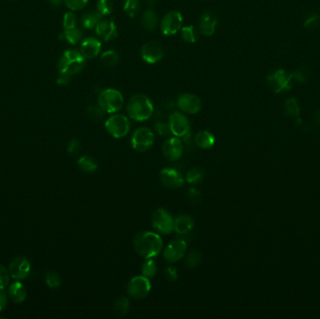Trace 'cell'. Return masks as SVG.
<instances>
[{"label": "cell", "instance_id": "cell-49", "mask_svg": "<svg viewBox=\"0 0 320 319\" xmlns=\"http://www.w3.org/2000/svg\"><path fill=\"white\" fill-rule=\"evenodd\" d=\"M7 302H8V300H7L6 295L0 291V312L6 307Z\"/></svg>", "mask_w": 320, "mask_h": 319}, {"label": "cell", "instance_id": "cell-2", "mask_svg": "<svg viewBox=\"0 0 320 319\" xmlns=\"http://www.w3.org/2000/svg\"><path fill=\"white\" fill-rule=\"evenodd\" d=\"M127 111L131 119L137 122L148 120L154 113V105L144 94H136L130 98L127 105Z\"/></svg>", "mask_w": 320, "mask_h": 319}, {"label": "cell", "instance_id": "cell-27", "mask_svg": "<svg viewBox=\"0 0 320 319\" xmlns=\"http://www.w3.org/2000/svg\"><path fill=\"white\" fill-rule=\"evenodd\" d=\"M180 31L181 36H182L183 40H185L186 42L195 43L196 41H198L199 38H200L199 30L197 29L194 26L184 27H182Z\"/></svg>", "mask_w": 320, "mask_h": 319}, {"label": "cell", "instance_id": "cell-45", "mask_svg": "<svg viewBox=\"0 0 320 319\" xmlns=\"http://www.w3.org/2000/svg\"><path fill=\"white\" fill-rule=\"evenodd\" d=\"M80 149V141L77 139H72L69 144L68 147V152L70 155H75L77 154Z\"/></svg>", "mask_w": 320, "mask_h": 319}, {"label": "cell", "instance_id": "cell-32", "mask_svg": "<svg viewBox=\"0 0 320 319\" xmlns=\"http://www.w3.org/2000/svg\"><path fill=\"white\" fill-rule=\"evenodd\" d=\"M141 272H142V275H144L148 278L154 277L158 272V265H157L156 261L152 259H146V260L142 264Z\"/></svg>", "mask_w": 320, "mask_h": 319}, {"label": "cell", "instance_id": "cell-24", "mask_svg": "<svg viewBox=\"0 0 320 319\" xmlns=\"http://www.w3.org/2000/svg\"><path fill=\"white\" fill-rule=\"evenodd\" d=\"M102 19V15L98 10H87L81 16V25L85 29H93Z\"/></svg>", "mask_w": 320, "mask_h": 319}, {"label": "cell", "instance_id": "cell-16", "mask_svg": "<svg viewBox=\"0 0 320 319\" xmlns=\"http://www.w3.org/2000/svg\"><path fill=\"white\" fill-rule=\"evenodd\" d=\"M160 182L168 188H180L184 185V178L179 171L171 168H165L160 171Z\"/></svg>", "mask_w": 320, "mask_h": 319}, {"label": "cell", "instance_id": "cell-10", "mask_svg": "<svg viewBox=\"0 0 320 319\" xmlns=\"http://www.w3.org/2000/svg\"><path fill=\"white\" fill-rule=\"evenodd\" d=\"M292 73L290 74L284 70H278L270 74L267 78L269 85L274 93H282L292 87Z\"/></svg>", "mask_w": 320, "mask_h": 319}, {"label": "cell", "instance_id": "cell-40", "mask_svg": "<svg viewBox=\"0 0 320 319\" xmlns=\"http://www.w3.org/2000/svg\"><path fill=\"white\" fill-rule=\"evenodd\" d=\"M66 6L72 11L84 9L88 3V0H64Z\"/></svg>", "mask_w": 320, "mask_h": 319}, {"label": "cell", "instance_id": "cell-38", "mask_svg": "<svg viewBox=\"0 0 320 319\" xmlns=\"http://www.w3.org/2000/svg\"><path fill=\"white\" fill-rule=\"evenodd\" d=\"M200 260H201V254L199 251L193 250L187 255L186 259V265L187 266V268L193 269L200 264Z\"/></svg>", "mask_w": 320, "mask_h": 319}, {"label": "cell", "instance_id": "cell-34", "mask_svg": "<svg viewBox=\"0 0 320 319\" xmlns=\"http://www.w3.org/2000/svg\"><path fill=\"white\" fill-rule=\"evenodd\" d=\"M130 309V300L125 297H119L114 302V310L117 315L124 317Z\"/></svg>", "mask_w": 320, "mask_h": 319}, {"label": "cell", "instance_id": "cell-7", "mask_svg": "<svg viewBox=\"0 0 320 319\" xmlns=\"http://www.w3.org/2000/svg\"><path fill=\"white\" fill-rule=\"evenodd\" d=\"M151 291V282L144 275L135 276L130 280L127 287V292L131 298L142 299L146 298Z\"/></svg>", "mask_w": 320, "mask_h": 319}, {"label": "cell", "instance_id": "cell-39", "mask_svg": "<svg viewBox=\"0 0 320 319\" xmlns=\"http://www.w3.org/2000/svg\"><path fill=\"white\" fill-rule=\"evenodd\" d=\"M77 16L74 12L69 11L65 13L63 17V27L64 29H72L77 27Z\"/></svg>", "mask_w": 320, "mask_h": 319}, {"label": "cell", "instance_id": "cell-13", "mask_svg": "<svg viewBox=\"0 0 320 319\" xmlns=\"http://www.w3.org/2000/svg\"><path fill=\"white\" fill-rule=\"evenodd\" d=\"M176 104L183 112L188 114L198 113L202 107V102L200 98L190 93H184L180 95L177 99Z\"/></svg>", "mask_w": 320, "mask_h": 319}, {"label": "cell", "instance_id": "cell-37", "mask_svg": "<svg viewBox=\"0 0 320 319\" xmlns=\"http://www.w3.org/2000/svg\"><path fill=\"white\" fill-rule=\"evenodd\" d=\"M45 281L47 286L51 289H57L61 285V278L59 274L53 270H50L46 273Z\"/></svg>", "mask_w": 320, "mask_h": 319}, {"label": "cell", "instance_id": "cell-28", "mask_svg": "<svg viewBox=\"0 0 320 319\" xmlns=\"http://www.w3.org/2000/svg\"><path fill=\"white\" fill-rule=\"evenodd\" d=\"M100 60L102 61V63L105 66H107L109 68H113L118 65V63L120 61V57L116 51L109 50L104 52L100 55Z\"/></svg>", "mask_w": 320, "mask_h": 319}, {"label": "cell", "instance_id": "cell-51", "mask_svg": "<svg viewBox=\"0 0 320 319\" xmlns=\"http://www.w3.org/2000/svg\"><path fill=\"white\" fill-rule=\"evenodd\" d=\"M314 119L317 123H320V109L316 110V112L314 114Z\"/></svg>", "mask_w": 320, "mask_h": 319}, {"label": "cell", "instance_id": "cell-52", "mask_svg": "<svg viewBox=\"0 0 320 319\" xmlns=\"http://www.w3.org/2000/svg\"><path fill=\"white\" fill-rule=\"evenodd\" d=\"M146 4L148 5L149 8H152V7L155 6V4H156V0H147V1H146Z\"/></svg>", "mask_w": 320, "mask_h": 319}, {"label": "cell", "instance_id": "cell-42", "mask_svg": "<svg viewBox=\"0 0 320 319\" xmlns=\"http://www.w3.org/2000/svg\"><path fill=\"white\" fill-rule=\"evenodd\" d=\"M292 76H293V79H295L300 82H304L309 78V71L305 68H300V69L295 70L294 72H292Z\"/></svg>", "mask_w": 320, "mask_h": 319}, {"label": "cell", "instance_id": "cell-50", "mask_svg": "<svg viewBox=\"0 0 320 319\" xmlns=\"http://www.w3.org/2000/svg\"><path fill=\"white\" fill-rule=\"evenodd\" d=\"M48 1H49L51 6H53L54 8L60 7L61 5L63 4V2H64V0H48Z\"/></svg>", "mask_w": 320, "mask_h": 319}, {"label": "cell", "instance_id": "cell-41", "mask_svg": "<svg viewBox=\"0 0 320 319\" xmlns=\"http://www.w3.org/2000/svg\"><path fill=\"white\" fill-rule=\"evenodd\" d=\"M320 16L317 13H312L304 22V27L306 29H315L320 24Z\"/></svg>", "mask_w": 320, "mask_h": 319}, {"label": "cell", "instance_id": "cell-48", "mask_svg": "<svg viewBox=\"0 0 320 319\" xmlns=\"http://www.w3.org/2000/svg\"><path fill=\"white\" fill-rule=\"evenodd\" d=\"M188 197H189V199H190L192 202L197 203L198 201H200L201 195H200V191H198L195 188H190L188 191Z\"/></svg>", "mask_w": 320, "mask_h": 319}, {"label": "cell", "instance_id": "cell-30", "mask_svg": "<svg viewBox=\"0 0 320 319\" xmlns=\"http://www.w3.org/2000/svg\"><path fill=\"white\" fill-rule=\"evenodd\" d=\"M63 35H64V40H67L72 45L79 43L80 40H82V37H83L82 31L77 27L72 29H65V31L63 32Z\"/></svg>", "mask_w": 320, "mask_h": 319}, {"label": "cell", "instance_id": "cell-23", "mask_svg": "<svg viewBox=\"0 0 320 319\" xmlns=\"http://www.w3.org/2000/svg\"><path fill=\"white\" fill-rule=\"evenodd\" d=\"M195 142L201 149H210L215 143V138L210 131L201 130L196 135Z\"/></svg>", "mask_w": 320, "mask_h": 319}, {"label": "cell", "instance_id": "cell-14", "mask_svg": "<svg viewBox=\"0 0 320 319\" xmlns=\"http://www.w3.org/2000/svg\"><path fill=\"white\" fill-rule=\"evenodd\" d=\"M187 249V244L184 239H174L164 251V258L170 263L177 262L184 258Z\"/></svg>", "mask_w": 320, "mask_h": 319}, {"label": "cell", "instance_id": "cell-19", "mask_svg": "<svg viewBox=\"0 0 320 319\" xmlns=\"http://www.w3.org/2000/svg\"><path fill=\"white\" fill-rule=\"evenodd\" d=\"M164 157L170 161H176L180 160L183 155V143L177 138H170L166 140L162 147Z\"/></svg>", "mask_w": 320, "mask_h": 319}, {"label": "cell", "instance_id": "cell-36", "mask_svg": "<svg viewBox=\"0 0 320 319\" xmlns=\"http://www.w3.org/2000/svg\"><path fill=\"white\" fill-rule=\"evenodd\" d=\"M105 111L100 107V105H92L87 108V114L90 117V119L95 122H100L104 118Z\"/></svg>", "mask_w": 320, "mask_h": 319}, {"label": "cell", "instance_id": "cell-43", "mask_svg": "<svg viewBox=\"0 0 320 319\" xmlns=\"http://www.w3.org/2000/svg\"><path fill=\"white\" fill-rule=\"evenodd\" d=\"M156 130L159 133V135L162 136V137H167L171 133L169 123H163V122L157 123Z\"/></svg>", "mask_w": 320, "mask_h": 319}, {"label": "cell", "instance_id": "cell-33", "mask_svg": "<svg viewBox=\"0 0 320 319\" xmlns=\"http://www.w3.org/2000/svg\"><path fill=\"white\" fill-rule=\"evenodd\" d=\"M186 178L191 185H198L204 178V171L200 168H193L188 170Z\"/></svg>", "mask_w": 320, "mask_h": 319}, {"label": "cell", "instance_id": "cell-22", "mask_svg": "<svg viewBox=\"0 0 320 319\" xmlns=\"http://www.w3.org/2000/svg\"><path fill=\"white\" fill-rule=\"evenodd\" d=\"M141 25L144 29L147 31H154L158 27L160 18L158 13L152 8L144 10L141 15Z\"/></svg>", "mask_w": 320, "mask_h": 319}, {"label": "cell", "instance_id": "cell-31", "mask_svg": "<svg viewBox=\"0 0 320 319\" xmlns=\"http://www.w3.org/2000/svg\"><path fill=\"white\" fill-rule=\"evenodd\" d=\"M123 10L130 18H134L140 10V0H125Z\"/></svg>", "mask_w": 320, "mask_h": 319}, {"label": "cell", "instance_id": "cell-1", "mask_svg": "<svg viewBox=\"0 0 320 319\" xmlns=\"http://www.w3.org/2000/svg\"><path fill=\"white\" fill-rule=\"evenodd\" d=\"M133 246L141 258L153 259L161 252L163 241L155 232L141 231L134 237Z\"/></svg>", "mask_w": 320, "mask_h": 319}, {"label": "cell", "instance_id": "cell-44", "mask_svg": "<svg viewBox=\"0 0 320 319\" xmlns=\"http://www.w3.org/2000/svg\"><path fill=\"white\" fill-rule=\"evenodd\" d=\"M9 283V272L7 269L0 264V290H4Z\"/></svg>", "mask_w": 320, "mask_h": 319}, {"label": "cell", "instance_id": "cell-15", "mask_svg": "<svg viewBox=\"0 0 320 319\" xmlns=\"http://www.w3.org/2000/svg\"><path fill=\"white\" fill-rule=\"evenodd\" d=\"M95 29L97 35L104 41L115 40L118 36L117 26L112 18L101 19Z\"/></svg>", "mask_w": 320, "mask_h": 319}, {"label": "cell", "instance_id": "cell-17", "mask_svg": "<svg viewBox=\"0 0 320 319\" xmlns=\"http://www.w3.org/2000/svg\"><path fill=\"white\" fill-rule=\"evenodd\" d=\"M30 262L24 257H18L10 262V274L14 279H26L30 271Z\"/></svg>", "mask_w": 320, "mask_h": 319}, {"label": "cell", "instance_id": "cell-6", "mask_svg": "<svg viewBox=\"0 0 320 319\" xmlns=\"http://www.w3.org/2000/svg\"><path fill=\"white\" fill-rule=\"evenodd\" d=\"M152 226L163 235L170 234L174 230V219L167 210H156L152 215Z\"/></svg>", "mask_w": 320, "mask_h": 319}, {"label": "cell", "instance_id": "cell-9", "mask_svg": "<svg viewBox=\"0 0 320 319\" xmlns=\"http://www.w3.org/2000/svg\"><path fill=\"white\" fill-rule=\"evenodd\" d=\"M183 16L177 10H171L164 15L160 23V29L165 36H172L183 27Z\"/></svg>", "mask_w": 320, "mask_h": 319}, {"label": "cell", "instance_id": "cell-11", "mask_svg": "<svg viewBox=\"0 0 320 319\" xmlns=\"http://www.w3.org/2000/svg\"><path fill=\"white\" fill-rule=\"evenodd\" d=\"M170 132L176 137H186L190 132V123L187 117L179 111L172 112L169 117Z\"/></svg>", "mask_w": 320, "mask_h": 319}, {"label": "cell", "instance_id": "cell-26", "mask_svg": "<svg viewBox=\"0 0 320 319\" xmlns=\"http://www.w3.org/2000/svg\"><path fill=\"white\" fill-rule=\"evenodd\" d=\"M285 112L288 116L290 117H293L297 120V123L300 124V108L298 105L297 100L292 98V99H289L285 102Z\"/></svg>", "mask_w": 320, "mask_h": 319}, {"label": "cell", "instance_id": "cell-29", "mask_svg": "<svg viewBox=\"0 0 320 319\" xmlns=\"http://www.w3.org/2000/svg\"><path fill=\"white\" fill-rule=\"evenodd\" d=\"M78 166L80 167V170L87 173L95 172L98 169V164L96 160L87 155L82 156L80 160H78Z\"/></svg>", "mask_w": 320, "mask_h": 319}, {"label": "cell", "instance_id": "cell-5", "mask_svg": "<svg viewBox=\"0 0 320 319\" xmlns=\"http://www.w3.org/2000/svg\"><path fill=\"white\" fill-rule=\"evenodd\" d=\"M105 129L111 137L120 139L128 135L130 130V122L124 114H113L105 122Z\"/></svg>", "mask_w": 320, "mask_h": 319}, {"label": "cell", "instance_id": "cell-12", "mask_svg": "<svg viewBox=\"0 0 320 319\" xmlns=\"http://www.w3.org/2000/svg\"><path fill=\"white\" fill-rule=\"evenodd\" d=\"M165 51L162 45L154 40L146 42L140 50V55L143 61L148 64H156L163 58Z\"/></svg>", "mask_w": 320, "mask_h": 319}, {"label": "cell", "instance_id": "cell-21", "mask_svg": "<svg viewBox=\"0 0 320 319\" xmlns=\"http://www.w3.org/2000/svg\"><path fill=\"white\" fill-rule=\"evenodd\" d=\"M194 228V220L190 215L180 214L174 219V230L176 233L185 235L190 232Z\"/></svg>", "mask_w": 320, "mask_h": 319}, {"label": "cell", "instance_id": "cell-3", "mask_svg": "<svg viewBox=\"0 0 320 319\" xmlns=\"http://www.w3.org/2000/svg\"><path fill=\"white\" fill-rule=\"evenodd\" d=\"M85 66V58L80 51L68 49L63 53L58 61V70L61 73H66L74 76L80 73Z\"/></svg>", "mask_w": 320, "mask_h": 319}, {"label": "cell", "instance_id": "cell-18", "mask_svg": "<svg viewBox=\"0 0 320 319\" xmlns=\"http://www.w3.org/2000/svg\"><path fill=\"white\" fill-rule=\"evenodd\" d=\"M218 16L213 11H205L199 22V31L205 36H212L218 26Z\"/></svg>", "mask_w": 320, "mask_h": 319}, {"label": "cell", "instance_id": "cell-20", "mask_svg": "<svg viewBox=\"0 0 320 319\" xmlns=\"http://www.w3.org/2000/svg\"><path fill=\"white\" fill-rule=\"evenodd\" d=\"M101 42L97 38L88 37L81 41L80 52L85 59H93L100 54Z\"/></svg>", "mask_w": 320, "mask_h": 319}, {"label": "cell", "instance_id": "cell-46", "mask_svg": "<svg viewBox=\"0 0 320 319\" xmlns=\"http://www.w3.org/2000/svg\"><path fill=\"white\" fill-rule=\"evenodd\" d=\"M165 275L167 277V279L170 281V282H173V281H176L177 280V277H178V273H177V269H175L174 267H168L165 269Z\"/></svg>", "mask_w": 320, "mask_h": 319}, {"label": "cell", "instance_id": "cell-35", "mask_svg": "<svg viewBox=\"0 0 320 319\" xmlns=\"http://www.w3.org/2000/svg\"><path fill=\"white\" fill-rule=\"evenodd\" d=\"M113 2L112 0H98L97 2V10L102 16L110 15L113 11Z\"/></svg>", "mask_w": 320, "mask_h": 319}, {"label": "cell", "instance_id": "cell-47", "mask_svg": "<svg viewBox=\"0 0 320 319\" xmlns=\"http://www.w3.org/2000/svg\"><path fill=\"white\" fill-rule=\"evenodd\" d=\"M71 79H72V76H70L69 74H66V73L59 72V75L57 77L56 82H57L58 85L65 86V85H68L70 83Z\"/></svg>", "mask_w": 320, "mask_h": 319}, {"label": "cell", "instance_id": "cell-4", "mask_svg": "<svg viewBox=\"0 0 320 319\" xmlns=\"http://www.w3.org/2000/svg\"><path fill=\"white\" fill-rule=\"evenodd\" d=\"M98 104L106 113H115L122 109L124 97L118 90L113 88L102 90L98 98Z\"/></svg>", "mask_w": 320, "mask_h": 319}, {"label": "cell", "instance_id": "cell-25", "mask_svg": "<svg viewBox=\"0 0 320 319\" xmlns=\"http://www.w3.org/2000/svg\"><path fill=\"white\" fill-rule=\"evenodd\" d=\"M27 290L25 286L20 283V282H15L13 283L9 289V295L10 299H12L16 303H20L24 301L27 298Z\"/></svg>", "mask_w": 320, "mask_h": 319}, {"label": "cell", "instance_id": "cell-8", "mask_svg": "<svg viewBox=\"0 0 320 319\" xmlns=\"http://www.w3.org/2000/svg\"><path fill=\"white\" fill-rule=\"evenodd\" d=\"M155 142V134L148 128H140L132 134L131 145L137 152H146Z\"/></svg>", "mask_w": 320, "mask_h": 319}]
</instances>
